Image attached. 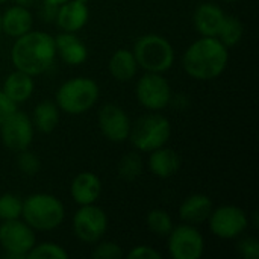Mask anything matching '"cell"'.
Wrapping results in <instances>:
<instances>
[{
    "instance_id": "obj_1",
    "label": "cell",
    "mask_w": 259,
    "mask_h": 259,
    "mask_svg": "<svg viewBox=\"0 0 259 259\" xmlns=\"http://www.w3.org/2000/svg\"><path fill=\"white\" fill-rule=\"evenodd\" d=\"M56 56L55 38L41 30H29L15 38L11 47V62L14 68L32 77L46 73L53 65Z\"/></svg>"
},
{
    "instance_id": "obj_2",
    "label": "cell",
    "mask_w": 259,
    "mask_h": 259,
    "mask_svg": "<svg viewBox=\"0 0 259 259\" xmlns=\"http://www.w3.org/2000/svg\"><path fill=\"white\" fill-rule=\"evenodd\" d=\"M229 62V49L215 36H200L188 46L182 65L187 74L196 80H214L220 77Z\"/></svg>"
},
{
    "instance_id": "obj_3",
    "label": "cell",
    "mask_w": 259,
    "mask_h": 259,
    "mask_svg": "<svg viewBox=\"0 0 259 259\" xmlns=\"http://www.w3.org/2000/svg\"><path fill=\"white\" fill-rule=\"evenodd\" d=\"M21 219L33 231L49 232L58 229L65 219L64 203L53 194L35 193L23 200Z\"/></svg>"
},
{
    "instance_id": "obj_4",
    "label": "cell",
    "mask_w": 259,
    "mask_h": 259,
    "mask_svg": "<svg viewBox=\"0 0 259 259\" xmlns=\"http://www.w3.org/2000/svg\"><path fill=\"white\" fill-rule=\"evenodd\" d=\"M100 88L96 80L77 76L65 80L56 91L55 102L59 111L68 115H80L90 111L99 100Z\"/></svg>"
},
{
    "instance_id": "obj_5",
    "label": "cell",
    "mask_w": 259,
    "mask_h": 259,
    "mask_svg": "<svg viewBox=\"0 0 259 259\" xmlns=\"http://www.w3.org/2000/svg\"><path fill=\"white\" fill-rule=\"evenodd\" d=\"M134 56L146 71L165 73L175 64V47L171 42L158 33H146L140 36L134 44Z\"/></svg>"
},
{
    "instance_id": "obj_6",
    "label": "cell",
    "mask_w": 259,
    "mask_h": 259,
    "mask_svg": "<svg viewBox=\"0 0 259 259\" xmlns=\"http://www.w3.org/2000/svg\"><path fill=\"white\" fill-rule=\"evenodd\" d=\"M171 137V123L162 114H146L131 124L129 138L138 152H152L168 143Z\"/></svg>"
},
{
    "instance_id": "obj_7",
    "label": "cell",
    "mask_w": 259,
    "mask_h": 259,
    "mask_svg": "<svg viewBox=\"0 0 259 259\" xmlns=\"http://www.w3.org/2000/svg\"><path fill=\"white\" fill-rule=\"evenodd\" d=\"M35 243V232L26 222L15 219L0 223V247L5 250V258H27Z\"/></svg>"
},
{
    "instance_id": "obj_8",
    "label": "cell",
    "mask_w": 259,
    "mask_h": 259,
    "mask_svg": "<svg viewBox=\"0 0 259 259\" xmlns=\"http://www.w3.org/2000/svg\"><path fill=\"white\" fill-rule=\"evenodd\" d=\"M211 232L220 240H237L249 228V215L235 205H223L212 209L209 219Z\"/></svg>"
},
{
    "instance_id": "obj_9",
    "label": "cell",
    "mask_w": 259,
    "mask_h": 259,
    "mask_svg": "<svg viewBox=\"0 0 259 259\" xmlns=\"http://www.w3.org/2000/svg\"><path fill=\"white\" fill-rule=\"evenodd\" d=\"M168 255L173 259H200L205 253V238L194 225H179L167 235Z\"/></svg>"
},
{
    "instance_id": "obj_10",
    "label": "cell",
    "mask_w": 259,
    "mask_h": 259,
    "mask_svg": "<svg viewBox=\"0 0 259 259\" xmlns=\"http://www.w3.org/2000/svg\"><path fill=\"white\" fill-rule=\"evenodd\" d=\"M135 94L141 106L152 112H158L167 108L173 96L171 87L168 80L162 76V73L150 71H146V74L138 79Z\"/></svg>"
},
{
    "instance_id": "obj_11",
    "label": "cell",
    "mask_w": 259,
    "mask_h": 259,
    "mask_svg": "<svg viewBox=\"0 0 259 259\" xmlns=\"http://www.w3.org/2000/svg\"><path fill=\"white\" fill-rule=\"evenodd\" d=\"M73 232L87 244H96L108 231V215L96 203L80 206L73 215Z\"/></svg>"
},
{
    "instance_id": "obj_12",
    "label": "cell",
    "mask_w": 259,
    "mask_h": 259,
    "mask_svg": "<svg viewBox=\"0 0 259 259\" xmlns=\"http://www.w3.org/2000/svg\"><path fill=\"white\" fill-rule=\"evenodd\" d=\"M33 134L35 127L30 117L18 109L0 124V137L3 146L15 153L30 147L33 141Z\"/></svg>"
},
{
    "instance_id": "obj_13",
    "label": "cell",
    "mask_w": 259,
    "mask_h": 259,
    "mask_svg": "<svg viewBox=\"0 0 259 259\" xmlns=\"http://www.w3.org/2000/svg\"><path fill=\"white\" fill-rule=\"evenodd\" d=\"M97 123L103 137L111 143H124L131 132V118L123 108L114 103L102 106L97 114Z\"/></svg>"
},
{
    "instance_id": "obj_14",
    "label": "cell",
    "mask_w": 259,
    "mask_h": 259,
    "mask_svg": "<svg viewBox=\"0 0 259 259\" xmlns=\"http://www.w3.org/2000/svg\"><path fill=\"white\" fill-rule=\"evenodd\" d=\"M90 20L88 3H82L77 0H68L58 6L55 23L62 32L77 33Z\"/></svg>"
},
{
    "instance_id": "obj_15",
    "label": "cell",
    "mask_w": 259,
    "mask_h": 259,
    "mask_svg": "<svg viewBox=\"0 0 259 259\" xmlns=\"http://www.w3.org/2000/svg\"><path fill=\"white\" fill-rule=\"evenodd\" d=\"M70 194L79 206L93 205L102 194V181L93 171H82L76 175L70 185Z\"/></svg>"
},
{
    "instance_id": "obj_16",
    "label": "cell",
    "mask_w": 259,
    "mask_h": 259,
    "mask_svg": "<svg viewBox=\"0 0 259 259\" xmlns=\"http://www.w3.org/2000/svg\"><path fill=\"white\" fill-rule=\"evenodd\" d=\"M32 26L33 15L26 6L12 5L2 12V33L14 39L32 30Z\"/></svg>"
},
{
    "instance_id": "obj_17",
    "label": "cell",
    "mask_w": 259,
    "mask_h": 259,
    "mask_svg": "<svg viewBox=\"0 0 259 259\" xmlns=\"http://www.w3.org/2000/svg\"><path fill=\"white\" fill-rule=\"evenodd\" d=\"M226 12L215 3H202L196 8L193 23L202 36H217Z\"/></svg>"
},
{
    "instance_id": "obj_18",
    "label": "cell",
    "mask_w": 259,
    "mask_h": 259,
    "mask_svg": "<svg viewBox=\"0 0 259 259\" xmlns=\"http://www.w3.org/2000/svg\"><path fill=\"white\" fill-rule=\"evenodd\" d=\"M214 209L212 200L202 193H196L188 196L179 206V217L184 223L188 225H202L208 222L211 212Z\"/></svg>"
},
{
    "instance_id": "obj_19",
    "label": "cell",
    "mask_w": 259,
    "mask_h": 259,
    "mask_svg": "<svg viewBox=\"0 0 259 259\" xmlns=\"http://www.w3.org/2000/svg\"><path fill=\"white\" fill-rule=\"evenodd\" d=\"M55 47L56 55H59V58L68 65H80L88 58L87 46L76 33L71 32H61L58 36H55Z\"/></svg>"
},
{
    "instance_id": "obj_20",
    "label": "cell",
    "mask_w": 259,
    "mask_h": 259,
    "mask_svg": "<svg viewBox=\"0 0 259 259\" xmlns=\"http://www.w3.org/2000/svg\"><path fill=\"white\" fill-rule=\"evenodd\" d=\"M149 170L153 176L159 179H170L175 176L181 168V156L176 150L170 147H159L152 152H149Z\"/></svg>"
},
{
    "instance_id": "obj_21",
    "label": "cell",
    "mask_w": 259,
    "mask_h": 259,
    "mask_svg": "<svg viewBox=\"0 0 259 259\" xmlns=\"http://www.w3.org/2000/svg\"><path fill=\"white\" fill-rule=\"evenodd\" d=\"M33 90H35L33 77L20 70H14L12 73H9L2 88V91L17 105L27 102L32 97Z\"/></svg>"
},
{
    "instance_id": "obj_22",
    "label": "cell",
    "mask_w": 259,
    "mask_h": 259,
    "mask_svg": "<svg viewBox=\"0 0 259 259\" xmlns=\"http://www.w3.org/2000/svg\"><path fill=\"white\" fill-rule=\"evenodd\" d=\"M109 74L118 82H127L137 76L138 62L134 56V52L129 49H117L108 62Z\"/></svg>"
},
{
    "instance_id": "obj_23",
    "label": "cell",
    "mask_w": 259,
    "mask_h": 259,
    "mask_svg": "<svg viewBox=\"0 0 259 259\" xmlns=\"http://www.w3.org/2000/svg\"><path fill=\"white\" fill-rule=\"evenodd\" d=\"M30 120L38 132L50 134L59 123V108L52 100H42L35 106Z\"/></svg>"
},
{
    "instance_id": "obj_24",
    "label": "cell",
    "mask_w": 259,
    "mask_h": 259,
    "mask_svg": "<svg viewBox=\"0 0 259 259\" xmlns=\"http://www.w3.org/2000/svg\"><path fill=\"white\" fill-rule=\"evenodd\" d=\"M243 35H244V26H243L241 20L237 18L235 15L226 14L215 38H219L229 49V47L237 46L243 39Z\"/></svg>"
},
{
    "instance_id": "obj_25",
    "label": "cell",
    "mask_w": 259,
    "mask_h": 259,
    "mask_svg": "<svg viewBox=\"0 0 259 259\" xmlns=\"http://www.w3.org/2000/svg\"><path fill=\"white\" fill-rule=\"evenodd\" d=\"M146 223H147V228L158 237H167L171 232V229L175 228L171 215L167 211L159 209V208L152 209L147 214Z\"/></svg>"
},
{
    "instance_id": "obj_26",
    "label": "cell",
    "mask_w": 259,
    "mask_h": 259,
    "mask_svg": "<svg viewBox=\"0 0 259 259\" xmlns=\"http://www.w3.org/2000/svg\"><path fill=\"white\" fill-rule=\"evenodd\" d=\"M143 173V159L138 152L126 153L118 162V176L126 182L137 181Z\"/></svg>"
},
{
    "instance_id": "obj_27",
    "label": "cell",
    "mask_w": 259,
    "mask_h": 259,
    "mask_svg": "<svg viewBox=\"0 0 259 259\" xmlns=\"http://www.w3.org/2000/svg\"><path fill=\"white\" fill-rule=\"evenodd\" d=\"M68 258L67 250L52 241H44L39 243L30 249V252L27 253V259H65Z\"/></svg>"
},
{
    "instance_id": "obj_28",
    "label": "cell",
    "mask_w": 259,
    "mask_h": 259,
    "mask_svg": "<svg viewBox=\"0 0 259 259\" xmlns=\"http://www.w3.org/2000/svg\"><path fill=\"white\" fill-rule=\"evenodd\" d=\"M21 211H23V200L12 194V193H5L0 196V220H15L21 219Z\"/></svg>"
},
{
    "instance_id": "obj_29",
    "label": "cell",
    "mask_w": 259,
    "mask_h": 259,
    "mask_svg": "<svg viewBox=\"0 0 259 259\" xmlns=\"http://www.w3.org/2000/svg\"><path fill=\"white\" fill-rule=\"evenodd\" d=\"M17 165H18V170L23 175H26V176H35L41 170V161H39V158L33 152H30L29 149L18 152Z\"/></svg>"
},
{
    "instance_id": "obj_30",
    "label": "cell",
    "mask_w": 259,
    "mask_h": 259,
    "mask_svg": "<svg viewBox=\"0 0 259 259\" xmlns=\"http://www.w3.org/2000/svg\"><path fill=\"white\" fill-rule=\"evenodd\" d=\"M91 256L94 259H120L123 256V250L117 243L112 241H97Z\"/></svg>"
},
{
    "instance_id": "obj_31",
    "label": "cell",
    "mask_w": 259,
    "mask_h": 259,
    "mask_svg": "<svg viewBox=\"0 0 259 259\" xmlns=\"http://www.w3.org/2000/svg\"><path fill=\"white\" fill-rule=\"evenodd\" d=\"M237 250L241 258L259 259V241L255 237H243L237 244Z\"/></svg>"
},
{
    "instance_id": "obj_32",
    "label": "cell",
    "mask_w": 259,
    "mask_h": 259,
    "mask_svg": "<svg viewBox=\"0 0 259 259\" xmlns=\"http://www.w3.org/2000/svg\"><path fill=\"white\" fill-rule=\"evenodd\" d=\"M129 259H161V253L150 247V246H137L134 247L129 253H127Z\"/></svg>"
},
{
    "instance_id": "obj_33",
    "label": "cell",
    "mask_w": 259,
    "mask_h": 259,
    "mask_svg": "<svg viewBox=\"0 0 259 259\" xmlns=\"http://www.w3.org/2000/svg\"><path fill=\"white\" fill-rule=\"evenodd\" d=\"M17 111V103L0 90V124Z\"/></svg>"
},
{
    "instance_id": "obj_34",
    "label": "cell",
    "mask_w": 259,
    "mask_h": 259,
    "mask_svg": "<svg viewBox=\"0 0 259 259\" xmlns=\"http://www.w3.org/2000/svg\"><path fill=\"white\" fill-rule=\"evenodd\" d=\"M56 12H58V6H53V5H49V3H44L42 2V6L39 9V15H41V18L44 21H47V23L55 21Z\"/></svg>"
},
{
    "instance_id": "obj_35",
    "label": "cell",
    "mask_w": 259,
    "mask_h": 259,
    "mask_svg": "<svg viewBox=\"0 0 259 259\" xmlns=\"http://www.w3.org/2000/svg\"><path fill=\"white\" fill-rule=\"evenodd\" d=\"M15 5H20V6H26V8H29L30 5H33L36 0H12Z\"/></svg>"
},
{
    "instance_id": "obj_36",
    "label": "cell",
    "mask_w": 259,
    "mask_h": 259,
    "mask_svg": "<svg viewBox=\"0 0 259 259\" xmlns=\"http://www.w3.org/2000/svg\"><path fill=\"white\" fill-rule=\"evenodd\" d=\"M42 2L49 3V5H53V6H59V5H62V3H65L68 0H42Z\"/></svg>"
},
{
    "instance_id": "obj_37",
    "label": "cell",
    "mask_w": 259,
    "mask_h": 259,
    "mask_svg": "<svg viewBox=\"0 0 259 259\" xmlns=\"http://www.w3.org/2000/svg\"><path fill=\"white\" fill-rule=\"evenodd\" d=\"M0 35H2V12H0Z\"/></svg>"
},
{
    "instance_id": "obj_38",
    "label": "cell",
    "mask_w": 259,
    "mask_h": 259,
    "mask_svg": "<svg viewBox=\"0 0 259 259\" xmlns=\"http://www.w3.org/2000/svg\"><path fill=\"white\" fill-rule=\"evenodd\" d=\"M77 2H82V3H88L90 0H77Z\"/></svg>"
},
{
    "instance_id": "obj_39",
    "label": "cell",
    "mask_w": 259,
    "mask_h": 259,
    "mask_svg": "<svg viewBox=\"0 0 259 259\" xmlns=\"http://www.w3.org/2000/svg\"><path fill=\"white\" fill-rule=\"evenodd\" d=\"M8 0H0V5H3V3H6Z\"/></svg>"
},
{
    "instance_id": "obj_40",
    "label": "cell",
    "mask_w": 259,
    "mask_h": 259,
    "mask_svg": "<svg viewBox=\"0 0 259 259\" xmlns=\"http://www.w3.org/2000/svg\"><path fill=\"white\" fill-rule=\"evenodd\" d=\"M225 2H238V0H225Z\"/></svg>"
}]
</instances>
